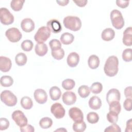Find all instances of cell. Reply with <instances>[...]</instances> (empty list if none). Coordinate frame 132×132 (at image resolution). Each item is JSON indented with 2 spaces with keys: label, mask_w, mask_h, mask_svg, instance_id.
<instances>
[{
  "label": "cell",
  "mask_w": 132,
  "mask_h": 132,
  "mask_svg": "<svg viewBox=\"0 0 132 132\" xmlns=\"http://www.w3.org/2000/svg\"><path fill=\"white\" fill-rule=\"evenodd\" d=\"M35 52L39 56H43L47 53L48 47L46 44L44 43H37L35 45Z\"/></svg>",
  "instance_id": "obj_21"
},
{
  "label": "cell",
  "mask_w": 132,
  "mask_h": 132,
  "mask_svg": "<svg viewBox=\"0 0 132 132\" xmlns=\"http://www.w3.org/2000/svg\"><path fill=\"white\" fill-rule=\"evenodd\" d=\"M131 119L128 120L126 122V127L125 129V132H131L132 131L131 127H132V122Z\"/></svg>",
  "instance_id": "obj_48"
},
{
  "label": "cell",
  "mask_w": 132,
  "mask_h": 132,
  "mask_svg": "<svg viewBox=\"0 0 132 132\" xmlns=\"http://www.w3.org/2000/svg\"><path fill=\"white\" fill-rule=\"evenodd\" d=\"M122 59L125 62H130L132 60L131 48H126L123 51Z\"/></svg>",
  "instance_id": "obj_37"
},
{
  "label": "cell",
  "mask_w": 132,
  "mask_h": 132,
  "mask_svg": "<svg viewBox=\"0 0 132 132\" xmlns=\"http://www.w3.org/2000/svg\"><path fill=\"white\" fill-rule=\"evenodd\" d=\"M115 36V32L111 28H107L105 29L102 32V39L105 41H109L112 40Z\"/></svg>",
  "instance_id": "obj_19"
},
{
  "label": "cell",
  "mask_w": 132,
  "mask_h": 132,
  "mask_svg": "<svg viewBox=\"0 0 132 132\" xmlns=\"http://www.w3.org/2000/svg\"><path fill=\"white\" fill-rule=\"evenodd\" d=\"M53 57L56 60L62 59L64 56V51L62 48L57 50L52 51L51 52Z\"/></svg>",
  "instance_id": "obj_38"
},
{
  "label": "cell",
  "mask_w": 132,
  "mask_h": 132,
  "mask_svg": "<svg viewBox=\"0 0 132 132\" xmlns=\"http://www.w3.org/2000/svg\"><path fill=\"white\" fill-rule=\"evenodd\" d=\"M51 111L54 117L58 119L62 118L65 113V111L63 106L59 103L53 104L51 108Z\"/></svg>",
  "instance_id": "obj_9"
},
{
  "label": "cell",
  "mask_w": 132,
  "mask_h": 132,
  "mask_svg": "<svg viewBox=\"0 0 132 132\" xmlns=\"http://www.w3.org/2000/svg\"><path fill=\"white\" fill-rule=\"evenodd\" d=\"M121 98L120 91L115 88L110 89L106 94V101L108 104L113 102H119Z\"/></svg>",
  "instance_id": "obj_11"
},
{
  "label": "cell",
  "mask_w": 132,
  "mask_h": 132,
  "mask_svg": "<svg viewBox=\"0 0 132 132\" xmlns=\"http://www.w3.org/2000/svg\"><path fill=\"white\" fill-rule=\"evenodd\" d=\"M21 27L24 31L30 32L35 29V23L31 19L25 18L22 21Z\"/></svg>",
  "instance_id": "obj_15"
},
{
  "label": "cell",
  "mask_w": 132,
  "mask_h": 132,
  "mask_svg": "<svg viewBox=\"0 0 132 132\" xmlns=\"http://www.w3.org/2000/svg\"><path fill=\"white\" fill-rule=\"evenodd\" d=\"M11 66V61L9 58L5 56L0 57V70L2 72H8L10 70Z\"/></svg>",
  "instance_id": "obj_16"
},
{
  "label": "cell",
  "mask_w": 132,
  "mask_h": 132,
  "mask_svg": "<svg viewBox=\"0 0 132 132\" xmlns=\"http://www.w3.org/2000/svg\"><path fill=\"white\" fill-rule=\"evenodd\" d=\"M56 2L60 5L64 6L67 5L69 2V0H62V1H56Z\"/></svg>",
  "instance_id": "obj_49"
},
{
  "label": "cell",
  "mask_w": 132,
  "mask_h": 132,
  "mask_svg": "<svg viewBox=\"0 0 132 132\" xmlns=\"http://www.w3.org/2000/svg\"><path fill=\"white\" fill-rule=\"evenodd\" d=\"M105 132H121V129L120 127L117 125L116 123H113L109 126L107 127L105 130Z\"/></svg>",
  "instance_id": "obj_41"
},
{
  "label": "cell",
  "mask_w": 132,
  "mask_h": 132,
  "mask_svg": "<svg viewBox=\"0 0 132 132\" xmlns=\"http://www.w3.org/2000/svg\"><path fill=\"white\" fill-rule=\"evenodd\" d=\"M89 106L93 110H97L102 106V101L98 96H93L89 101Z\"/></svg>",
  "instance_id": "obj_20"
},
{
  "label": "cell",
  "mask_w": 132,
  "mask_h": 132,
  "mask_svg": "<svg viewBox=\"0 0 132 132\" xmlns=\"http://www.w3.org/2000/svg\"><path fill=\"white\" fill-rule=\"evenodd\" d=\"M109 105V111L115 112L118 114L120 113L121 110V106L119 102H113Z\"/></svg>",
  "instance_id": "obj_33"
},
{
  "label": "cell",
  "mask_w": 132,
  "mask_h": 132,
  "mask_svg": "<svg viewBox=\"0 0 132 132\" xmlns=\"http://www.w3.org/2000/svg\"><path fill=\"white\" fill-rule=\"evenodd\" d=\"M1 100L6 105L9 107H12L17 103L16 96L10 90H6L1 93Z\"/></svg>",
  "instance_id": "obj_4"
},
{
  "label": "cell",
  "mask_w": 132,
  "mask_h": 132,
  "mask_svg": "<svg viewBox=\"0 0 132 132\" xmlns=\"http://www.w3.org/2000/svg\"><path fill=\"white\" fill-rule=\"evenodd\" d=\"M53 121L49 117H44L39 121V125L43 129H47L52 126Z\"/></svg>",
  "instance_id": "obj_27"
},
{
  "label": "cell",
  "mask_w": 132,
  "mask_h": 132,
  "mask_svg": "<svg viewBox=\"0 0 132 132\" xmlns=\"http://www.w3.org/2000/svg\"><path fill=\"white\" fill-rule=\"evenodd\" d=\"M60 130H62V131H67V130H66V129H64V128H60V129H57V130H56L55 131H60Z\"/></svg>",
  "instance_id": "obj_50"
},
{
  "label": "cell",
  "mask_w": 132,
  "mask_h": 132,
  "mask_svg": "<svg viewBox=\"0 0 132 132\" xmlns=\"http://www.w3.org/2000/svg\"><path fill=\"white\" fill-rule=\"evenodd\" d=\"M7 38L11 42H17L19 41L22 37V33L15 27H11L7 29L5 32Z\"/></svg>",
  "instance_id": "obj_7"
},
{
  "label": "cell",
  "mask_w": 132,
  "mask_h": 132,
  "mask_svg": "<svg viewBox=\"0 0 132 132\" xmlns=\"http://www.w3.org/2000/svg\"><path fill=\"white\" fill-rule=\"evenodd\" d=\"M11 118L20 127H23L27 124L28 120L24 113L19 110H15L12 113Z\"/></svg>",
  "instance_id": "obj_8"
},
{
  "label": "cell",
  "mask_w": 132,
  "mask_h": 132,
  "mask_svg": "<svg viewBox=\"0 0 132 132\" xmlns=\"http://www.w3.org/2000/svg\"><path fill=\"white\" fill-rule=\"evenodd\" d=\"M79 61V56L76 52H72L69 54L67 62L68 65L71 68L75 67Z\"/></svg>",
  "instance_id": "obj_18"
},
{
  "label": "cell",
  "mask_w": 132,
  "mask_h": 132,
  "mask_svg": "<svg viewBox=\"0 0 132 132\" xmlns=\"http://www.w3.org/2000/svg\"><path fill=\"white\" fill-rule=\"evenodd\" d=\"M9 121L5 118H1L0 119V130H4L7 129L9 126Z\"/></svg>",
  "instance_id": "obj_42"
},
{
  "label": "cell",
  "mask_w": 132,
  "mask_h": 132,
  "mask_svg": "<svg viewBox=\"0 0 132 132\" xmlns=\"http://www.w3.org/2000/svg\"><path fill=\"white\" fill-rule=\"evenodd\" d=\"M0 82L2 86L4 87H9L12 85L13 83V80L11 76L4 75L1 77Z\"/></svg>",
  "instance_id": "obj_29"
},
{
  "label": "cell",
  "mask_w": 132,
  "mask_h": 132,
  "mask_svg": "<svg viewBox=\"0 0 132 132\" xmlns=\"http://www.w3.org/2000/svg\"><path fill=\"white\" fill-rule=\"evenodd\" d=\"M75 85V82L74 80L72 79H64L62 82V87L65 90H72Z\"/></svg>",
  "instance_id": "obj_32"
},
{
  "label": "cell",
  "mask_w": 132,
  "mask_h": 132,
  "mask_svg": "<svg viewBox=\"0 0 132 132\" xmlns=\"http://www.w3.org/2000/svg\"><path fill=\"white\" fill-rule=\"evenodd\" d=\"M64 27L72 31H78L81 27V22L80 19L76 16H67L65 17L63 21Z\"/></svg>",
  "instance_id": "obj_2"
},
{
  "label": "cell",
  "mask_w": 132,
  "mask_h": 132,
  "mask_svg": "<svg viewBox=\"0 0 132 132\" xmlns=\"http://www.w3.org/2000/svg\"><path fill=\"white\" fill-rule=\"evenodd\" d=\"M124 94H125V96L126 98L132 99L131 86L127 87L125 89V90H124Z\"/></svg>",
  "instance_id": "obj_46"
},
{
  "label": "cell",
  "mask_w": 132,
  "mask_h": 132,
  "mask_svg": "<svg viewBox=\"0 0 132 132\" xmlns=\"http://www.w3.org/2000/svg\"><path fill=\"white\" fill-rule=\"evenodd\" d=\"M51 36V31L46 26L40 27L34 36L35 41L38 43H44Z\"/></svg>",
  "instance_id": "obj_5"
},
{
  "label": "cell",
  "mask_w": 132,
  "mask_h": 132,
  "mask_svg": "<svg viewBox=\"0 0 132 132\" xmlns=\"http://www.w3.org/2000/svg\"><path fill=\"white\" fill-rule=\"evenodd\" d=\"M87 120L88 122L91 124H95L99 120V116L98 114L94 112H90L87 116Z\"/></svg>",
  "instance_id": "obj_35"
},
{
  "label": "cell",
  "mask_w": 132,
  "mask_h": 132,
  "mask_svg": "<svg viewBox=\"0 0 132 132\" xmlns=\"http://www.w3.org/2000/svg\"><path fill=\"white\" fill-rule=\"evenodd\" d=\"M47 27L50 29L51 32L54 34L59 33L62 30L61 25L60 22L56 19H52L47 23Z\"/></svg>",
  "instance_id": "obj_13"
},
{
  "label": "cell",
  "mask_w": 132,
  "mask_h": 132,
  "mask_svg": "<svg viewBox=\"0 0 132 132\" xmlns=\"http://www.w3.org/2000/svg\"><path fill=\"white\" fill-rule=\"evenodd\" d=\"M131 98H126L123 103V107L124 109L127 111L131 110Z\"/></svg>",
  "instance_id": "obj_43"
},
{
  "label": "cell",
  "mask_w": 132,
  "mask_h": 132,
  "mask_svg": "<svg viewBox=\"0 0 132 132\" xmlns=\"http://www.w3.org/2000/svg\"><path fill=\"white\" fill-rule=\"evenodd\" d=\"M20 130L22 132H34L35 131V128L32 125L26 124L23 127H21Z\"/></svg>",
  "instance_id": "obj_44"
},
{
  "label": "cell",
  "mask_w": 132,
  "mask_h": 132,
  "mask_svg": "<svg viewBox=\"0 0 132 132\" xmlns=\"http://www.w3.org/2000/svg\"><path fill=\"white\" fill-rule=\"evenodd\" d=\"M21 106L25 109H30L33 106V102L30 97L28 96H24L21 100Z\"/></svg>",
  "instance_id": "obj_25"
},
{
  "label": "cell",
  "mask_w": 132,
  "mask_h": 132,
  "mask_svg": "<svg viewBox=\"0 0 132 132\" xmlns=\"http://www.w3.org/2000/svg\"><path fill=\"white\" fill-rule=\"evenodd\" d=\"M69 115L74 122H80L84 120V114L82 111L76 107H72L69 109Z\"/></svg>",
  "instance_id": "obj_10"
},
{
  "label": "cell",
  "mask_w": 132,
  "mask_h": 132,
  "mask_svg": "<svg viewBox=\"0 0 132 132\" xmlns=\"http://www.w3.org/2000/svg\"><path fill=\"white\" fill-rule=\"evenodd\" d=\"M90 91L95 94H98L101 92L103 89V86L101 82H95L93 83L90 87Z\"/></svg>",
  "instance_id": "obj_34"
},
{
  "label": "cell",
  "mask_w": 132,
  "mask_h": 132,
  "mask_svg": "<svg viewBox=\"0 0 132 132\" xmlns=\"http://www.w3.org/2000/svg\"><path fill=\"white\" fill-rule=\"evenodd\" d=\"M123 44L127 46H130L132 44V27H128L123 32L122 39Z\"/></svg>",
  "instance_id": "obj_17"
},
{
  "label": "cell",
  "mask_w": 132,
  "mask_h": 132,
  "mask_svg": "<svg viewBox=\"0 0 132 132\" xmlns=\"http://www.w3.org/2000/svg\"><path fill=\"white\" fill-rule=\"evenodd\" d=\"M107 119L110 123H117L118 121V114L115 112L109 111L107 114Z\"/></svg>",
  "instance_id": "obj_39"
},
{
  "label": "cell",
  "mask_w": 132,
  "mask_h": 132,
  "mask_svg": "<svg viewBox=\"0 0 132 132\" xmlns=\"http://www.w3.org/2000/svg\"><path fill=\"white\" fill-rule=\"evenodd\" d=\"M76 94L72 91H66L63 94L62 99L63 103L67 105H72L76 101Z\"/></svg>",
  "instance_id": "obj_14"
},
{
  "label": "cell",
  "mask_w": 132,
  "mask_h": 132,
  "mask_svg": "<svg viewBox=\"0 0 132 132\" xmlns=\"http://www.w3.org/2000/svg\"><path fill=\"white\" fill-rule=\"evenodd\" d=\"M90 89L88 86L82 85L78 89V93L82 98H86L88 97L90 93Z\"/></svg>",
  "instance_id": "obj_28"
},
{
  "label": "cell",
  "mask_w": 132,
  "mask_h": 132,
  "mask_svg": "<svg viewBox=\"0 0 132 132\" xmlns=\"http://www.w3.org/2000/svg\"><path fill=\"white\" fill-rule=\"evenodd\" d=\"M88 65L91 69H95L97 68L100 65V59L95 55H91L88 60Z\"/></svg>",
  "instance_id": "obj_24"
},
{
  "label": "cell",
  "mask_w": 132,
  "mask_h": 132,
  "mask_svg": "<svg viewBox=\"0 0 132 132\" xmlns=\"http://www.w3.org/2000/svg\"><path fill=\"white\" fill-rule=\"evenodd\" d=\"M27 56L23 53H18L15 57V61L19 66H23L26 63Z\"/></svg>",
  "instance_id": "obj_26"
},
{
  "label": "cell",
  "mask_w": 132,
  "mask_h": 132,
  "mask_svg": "<svg viewBox=\"0 0 132 132\" xmlns=\"http://www.w3.org/2000/svg\"><path fill=\"white\" fill-rule=\"evenodd\" d=\"M49 45L52 51H55L61 48V43L57 39H52L49 42Z\"/></svg>",
  "instance_id": "obj_40"
},
{
  "label": "cell",
  "mask_w": 132,
  "mask_h": 132,
  "mask_svg": "<svg viewBox=\"0 0 132 132\" xmlns=\"http://www.w3.org/2000/svg\"><path fill=\"white\" fill-rule=\"evenodd\" d=\"M49 94L51 98L53 101L58 100L61 95V91L59 88L57 86H53L51 87L49 91Z\"/></svg>",
  "instance_id": "obj_22"
},
{
  "label": "cell",
  "mask_w": 132,
  "mask_h": 132,
  "mask_svg": "<svg viewBox=\"0 0 132 132\" xmlns=\"http://www.w3.org/2000/svg\"><path fill=\"white\" fill-rule=\"evenodd\" d=\"M73 2L74 3L76 4V5L79 7H84L86 5L88 1L85 0V1H82V0H80V1H74L73 0Z\"/></svg>",
  "instance_id": "obj_47"
},
{
  "label": "cell",
  "mask_w": 132,
  "mask_h": 132,
  "mask_svg": "<svg viewBox=\"0 0 132 132\" xmlns=\"http://www.w3.org/2000/svg\"><path fill=\"white\" fill-rule=\"evenodd\" d=\"M24 3L25 1L13 0L10 3V6L14 11H19L22 9Z\"/></svg>",
  "instance_id": "obj_31"
},
{
  "label": "cell",
  "mask_w": 132,
  "mask_h": 132,
  "mask_svg": "<svg viewBox=\"0 0 132 132\" xmlns=\"http://www.w3.org/2000/svg\"><path fill=\"white\" fill-rule=\"evenodd\" d=\"M117 5L121 8H126L129 5V1H121V0H118L116 1Z\"/></svg>",
  "instance_id": "obj_45"
},
{
  "label": "cell",
  "mask_w": 132,
  "mask_h": 132,
  "mask_svg": "<svg viewBox=\"0 0 132 132\" xmlns=\"http://www.w3.org/2000/svg\"><path fill=\"white\" fill-rule=\"evenodd\" d=\"M34 96L36 101L40 104L45 103L47 100V95L46 91L42 89H36L34 92Z\"/></svg>",
  "instance_id": "obj_12"
},
{
  "label": "cell",
  "mask_w": 132,
  "mask_h": 132,
  "mask_svg": "<svg viewBox=\"0 0 132 132\" xmlns=\"http://www.w3.org/2000/svg\"><path fill=\"white\" fill-rule=\"evenodd\" d=\"M34 46V43L30 40H25L21 43L22 49L26 52H29L32 50Z\"/></svg>",
  "instance_id": "obj_36"
},
{
  "label": "cell",
  "mask_w": 132,
  "mask_h": 132,
  "mask_svg": "<svg viewBox=\"0 0 132 132\" xmlns=\"http://www.w3.org/2000/svg\"><path fill=\"white\" fill-rule=\"evenodd\" d=\"M110 20L112 26L117 29H121L124 25V20L121 12L117 9H114L110 12Z\"/></svg>",
  "instance_id": "obj_3"
},
{
  "label": "cell",
  "mask_w": 132,
  "mask_h": 132,
  "mask_svg": "<svg viewBox=\"0 0 132 132\" xmlns=\"http://www.w3.org/2000/svg\"><path fill=\"white\" fill-rule=\"evenodd\" d=\"M86 128V124L84 121L75 122L73 124V129L75 132H82Z\"/></svg>",
  "instance_id": "obj_30"
},
{
  "label": "cell",
  "mask_w": 132,
  "mask_h": 132,
  "mask_svg": "<svg viewBox=\"0 0 132 132\" xmlns=\"http://www.w3.org/2000/svg\"><path fill=\"white\" fill-rule=\"evenodd\" d=\"M0 21L4 25H9L14 22V16L6 8H1L0 9Z\"/></svg>",
  "instance_id": "obj_6"
},
{
  "label": "cell",
  "mask_w": 132,
  "mask_h": 132,
  "mask_svg": "<svg viewBox=\"0 0 132 132\" xmlns=\"http://www.w3.org/2000/svg\"><path fill=\"white\" fill-rule=\"evenodd\" d=\"M119 60L116 56H109L106 61L104 71L106 75L109 77L114 76L118 72Z\"/></svg>",
  "instance_id": "obj_1"
},
{
  "label": "cell",
  "mask_w": 132,
  "mask_h": 132,
  "mask_svg": "<svg viewBox=\"0 0 132 132\" xmlns=\"http://www.w3.org/2000/svg\"><path fill=\"white\" fill-rule=\"evenodd\" d=\"M60 41L64 45H69L71 44L74 39V36L69 32H64L60 36Z\"/></svg>",
  "instance_id": "obj_23"
}]
</instances>
